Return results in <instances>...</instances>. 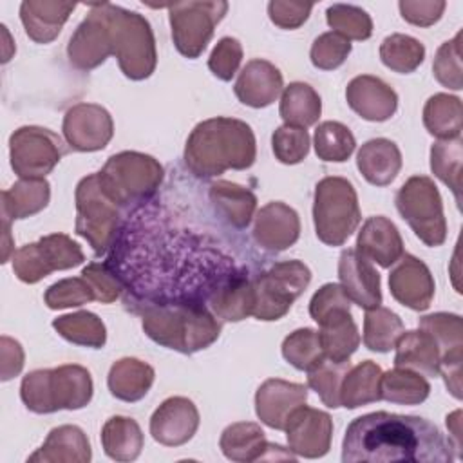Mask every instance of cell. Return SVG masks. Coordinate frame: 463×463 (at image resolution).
Here are the masks:
<instances>
[{"label":"cell","mask_w":463,"mask_h":463,"mask_svg":"<svg viewBox=\"0 0 463 463\" xmlns=\"http://www.w3.org/2000/svg\"><path fill=\"white\" fill-rule=\"evenodd\" d=\"M43 300L51 309H65L94 300V293L83 277H72L49 286Z\"/></svg>","instance_id":"816d5d0a"},{"label":"cell","mask_w":463,"mask_h":463,"mask_svg":"<svg viewBox=\"0 0 463 463\" xmlns=\"http://www.w3.org/2000/svg\"><path fill=\"white\" fill-rule=\"evenodd\" d=\"M123 208L109 195L99 174L83 177L76 186V233L87 239L96 255H105L116 242Z\"/></svg>","instance_id":"8992f818"},{"label":"cell","mask_w":463,"mask_h":463,"mask_svg":"<svg viewBox=\"0 0 463 463\" xmlns=\"http://www.w3.org/2000/svg\"><path fill=\"white\" fill-rule=\"evenodd\" d=\"M309 282L311 271L304 262L284 260L273 264L268 271H262L253 279V317L266 322L282 318Z\"/></svg>","instance_id":"30bf717a"},{"label":"cell","mask_w":463,"mask_h":463,"mask_svg":"<svg viewBox=\"0 0 463 463\" xmlns=\"http://www.w3.org/2000/svg\"><path fill=\"white\" fill-rule=\"evenodd\" d=\"M403 333V324L396 313L387 307L367 309L364 318V344L376 353H387L396 345Z\"/></svg>","instance_id":"b9f144b4"},{"label":"cell","mask_w":463,"mask_h":463,"mask_svg":"<svg viewBox=\"0 0 463 463\" xmlns=\"http://www.w3.org/2000/svg\"><path fill=\"white\" fill-rule=\"evenodd\" d=\"M447 429L456 456H461V411H454L450 416H447Z\"/></svg>","instance_id":"6125c7cd"},{"label":"cell","mask_w":463,"mask_h":463,"mask_svg":"<svg viewBox=\"0 0 463 463\" xmlns=\"http://www.w3.org/2000/svg\"><path fill=\"white\" fill-rule=\"evenodd\" d=\"M76 4L69 2H47V0H25L20 5V18L27 36L36 43L52 42Z\"/></svg>","instance_id":"4316f807"},{"label":"cell","mask_w":463,"mask_h":463,"mask_svg":"<svg viewBox=\"0 0 463 463\" xmlns=\"http://www.w3.org/2000/svg\"><path fill=\"white\" fill-rule=\"evenodd\" d=\"M391 295L409 309L425 311L434 297L430 269L414 255H402L389 275Z\"/></svg>","instance_id":"ffe728a7"},{"label":"cell","mask_w":463,"mask_h":463,"mask_svg":"<svg viewBox=\"0 0 463 463\" xmlns=\"http://www.w3.org/2000/svg\"><path fill=\"white\" fill-rule=\"evenodd\" d=\"M112 54L109 24L101 4L90 5L87 18L76 27L67 45L69 61L80 71H90L101 65Z\"/></svg>","instance_id":"9a60e30c"},{"label":"cell","mask_w":463,"mask_h":463,"mask_svg":"<svg viewBox=\"0 0 463 463\" xmlns=\"http://www.w3.org/2000/svg\"><path fill=\"white\" fill-rule=\"evenodd\" d=\"M90 456V443L85 432L76 425H60L47 434L43 445L27 461L87 463Z\"/></svg>","instance_id":"f1b7e54d"},{"label":"cell","mask_w":463,"mask_h":463,"mask_svg":"<svg viewBox=\"0 0 463 463\" xmlns=\"http://www.w3.org/2000/svg\"><path fill=\"white\" fill-rule=\"evenodd\" d=\"M356 250L371 262H376L382 268H391L403 255V241L394 222L383 215H374L364 222L358 233Z\"/></svg>","instance_id":"cb8c5ba5"},{"label":"cell","mask_w":463,"mask_h":463,"mask_svg":"<svg viewBox=\"0 0 463 463\" xmlns=\"http://www.w3.org/2000/svg\"><path fill=\"white\" fill-rule=\"evenodd\" d=\"M420 329L427 331L438 344L441 354L463 347L461 317L454 313H432L420 318Z\"/></svg>","instance_id":"c3c4849f"},{"label":"cell","mask_w":463,"mask_h":463,"mask_svg":"<svg viewBox=\"0 0 463 463\" xmlns=\"http://www.w3.org/2000/svg\"><path fill=\"white\" fill-rule=\"evenodd\" d=\"M298 213L286 203L273 201L262 206L255 215L253 239L268 251H284L298 241Z\"/></svg>","instance_id":"44dd1931"},{"label":"cell","mask_w":463,"mask_h":463,"mask_svg":"<svg viewBox=\"0 0 463 463\" xmlns=\"http://www.w3.org/2000/svg\"><path fill=\"white\" fill-rule=\"evenodd\" d=\"M351 300L340 284H324L309 302V315L317 324H322L329 317L349 311Z\"/></svg>","instance_id":"11a10c76"},{"label":"cell","mask_w":463,"mask_h":463,"mask_svg":"<svg viewBox=\"0 0 463 463\" xmlns=\"http://www.w3.org/2000/svg\"><path fill=\"white\" fill-rule=\"evenodd\" d=\"M461 137L439 139L430 148V170L441 183H445L452 190L458 204L461 203Z\"/></svg>","instance_id":"60d3db41"},{"label":"cell","mask_w":463,"mask_h":463,"mask_svg":"<svg viewBox=\"0 0 463 463\" xmlns=\"http://www.w3.org/2000/svg\"><path fill=\"white\" fill-rule=\"evenodd\" d=\"M101 5L109 24L112 54H116L121 72L130 80L148 78L157 63L156 40L148 20L119 5Z\"/></svg>","instance_id":"5b68a950"},{"label":"cell","mask_w":463,"mask_h":463,"mask_svg":"<svg viewBox=\"0 0 463 463\" xmlns=\"http://www.w3.org/2000/svg\"><path fill=\"white\" fill-rule=\"evenodd\" d=\"M0 360H2V380L7 382L16 376L24 367V349L22 345L9 338L2 336L0 340Z\"/></svg>","instance_id":"94428289"},{"label":"cell","mask_w":463,"mask_h":463,"mask_svg":"<svg viewBox=\"0 0 463 463\" xmlns=\"http://www.w3.org/2000/svg\"><path fill=\"white\" fill-rule=\"evenodd\" d=\"M349 369V360L333 362L324 358L318 365L307 371V385L320 396L324 405L336 409L340 407V387Z\"/></svg>","instance_id":"bcb514c9"},{"label":"cell","mask_w":463,"mask_h":463,"mask_svg":"<svg viewBox=\"0 0 463 463\" xmlns=\"http://www.w3.org/2000/svg\"><path fill=\"white\" fill-rule=\"evenodd\" d=\"M394 365L412 369L425 376H438L441 351L436 340L423 329L405 331L396 340Z\"/></svg>","instance_id":"f546056e"},{"label":"cell","mask_w":463,"mask_h":463,"mask_svg":"<svg viewBox=\"0 0 463 463\" xmlns=\"http://www.w3.org/2000/svg\"><path fill=\"white\" fill-rule=\"evenodd\" d=\"M289 450L302 458H322L329 452L333 436V420L327 412L300 405L293 411L286 425Z\"/></svg>","instance_id":"2e32d148"},{"label":"cell","mask_w":463,"mask_h":463,"mask_svg":"<svg viewBox=\"0 0 463 463\" xmlns=\"http://www.w3.org/2000/svg\"><path fill=\"white\" fill-rule=\"evenodd\" d=\"M380 392H382V398L391 403L418 405L427 400L430 392V385L423 374L412 369L396 367L392 371L382 373Z\"/></svg>","instance_id":"f35d334b"},{"label":"cell","mask_w":463,"mask_h":463,"mask_svg":"<svg viewBox=\"0 0 463 463\" xmlns=\"http://www.w3.org/2000/svg\"><path fill=\"white\" fill-rule=\"evenodd\" d=\"M329 27L347 40H367L373 34L371 16L358 5L333 4L326 11Z\"/></svg>","instance_id":"7dc6e473"},{"label":"cell","mask_w":463,"mask_h":463,"mask_svg":"<svg viewBox=\"0 0 463 463\" xmlns=\"http://www.w3.org/2000/svg\"><path fill=\"white\" fill-rule=\"evenodd\" d=\"M382 369L371 360H365L347 371L340 387V405L356 409L382 400L380 392Z\"/></svg>","instance_id":"e575fe53"},{"label":"cell","mask_w":463,"mask_h":463,"mask_svg":"<svg viewBox=\"0 0 463 463\" xmlns=\"http://www.w3.org/2000/svg\"><path fill=\"white\" fill-rule=\"evenodd\" d=\"M340 286L353 300L364 309H373L382 304L380 275L373 268L371 260L356 248L344 250L338 259Z\"/></svg>","instance_id":"d6986e66"},{"label":"cell","mask_w":463,"mask_h":463,"mask_svg":"<svg viewBox=\"0 0 463 463\" xmlns=\"http://www.w3.org/2000/svg\"><path fill=\"white\" fill-rule=\"evenodd\" d=\"M282 87V74L273 63L266 60H251L239 72L233 90L241 103L262 109L279 98Z\"/></svg>","instance_id":"603a6c76"},{"label":"cell","mask_w":463,"mask_h":463,"mask_svg":"<svg viewBox=\"0 0 463 463\" xmlns=\"http://www.w3.org/2000/svg\"><path fill=\"white\" fill-rule=\"evenodd\" d=\"M222 454L232 461H257L277 458L282 447L266 441L262 429L251 421H239L228 425L219 439Z\"/></svg>","instance_id":"d4e9b609"},{"label":"cell","mask_w":463,"mask_h":463,"mask_svg":"<svg viewBox=\"0 0 463 463\" xmlns=\"http://www.w3.org/2000/svg\"><path fill=\"white\" fill-rule=\"evenodd\" d=\"M351 52V42L342 34L329 31L320 34L311 45V63L322 71H333L340 67Z\"/></svg>","instance_id":"f5cc1de1"},{"label":"cell","mask_w":463,"mask_h":463,"mask_svg":"<svg viewBox=\"0 0 463 463\" xmlns=\"http://www.w3.org/2000/svg\"><path fill=\"white\" fill-rule=\"evenodd\" d=\"M154 369L137 358H121L109 371V391L123 402L141 400L154 383Z\"/></svg>","instance_id":"1f68e13d"},{"label":"cell","mask_w":463,"mask_h":463,"mask_svg":"<svg viewBox=\"0 0 463 463\" xmlns=\"http://www.w3.org/2000/svg\"><path fill=\"white\" fill-rule=\"evenodd\" d=\"M396 208L427 246H441L447 239L443 203L434 181L427 175H412L396 194Z\"/></svg>","instance_id":"9c48e42d"},{"label":"cell","mask_w":463,"mask_h":463,"mask_svg":"<svg viewBox=\"0 0 463 463\" xmlns=\"http://www.w3.org/2000/svg\"><path fill=\"white\" fill-rule=\"evenodd\" d=\"M109 195L121 206L148 203L157 192L165 170L157 159L141 152H119L98 172Z\"/></svg>","instance_id":"52a82bcc"},{"label":"cell","mask_w":463,"mask_h":463,"mask_svg":"<svg viewBox=\"0 0 463 463\" xmlns=\"http://www.w3.org/2000/svg\"><path fill=\"white\" fill-rule=\"evenodd\" d=\"M354 186L344 177H324L315 186L313 221L317 237L327 246H342L360 224Z\"/></svg>","instance_id":"ba28073f"},{"label":"cell","mask_w":463,"mask_h":463,"mask_svg":"<svg viewBox=\"0 0 463 463\" xmlns=\"http://www.w3.org/2000/svg\"><path fill=\"white\" fill-rule=\"evenodd\" d=\"M208 197L217 213L239 230L250 224L257 208V197L253 192L230 181L213 183L208 190Z\"/></svg>","instance_id":"4dcf8cb0"},{"label":"cell","mask_w":463,"mask_h":463,"mask_svg":"<svg viewBox=\"0 0 463 463\" xmlns=\"http://www.w3.org/2000/svg\"><path fill=\"white\" fill-rule=\"evenodd\" d=\"M398 7L403 20H407L409 24L429 27L441 18L447 4L443 0H402Z\"/></svg>","instance_id":"6f0895ef"},{"label":"cell","mask_w":463,"mask_h":463,"mask_svg":"<svg viewBox=\"0 0 463 463\" xmlns=\"http://www.w3.org/2000/svg\"><path fill=\"white\" fill-rule=\"evenodd\" d=\"M52 327L58 331L60 336H63L65 340L76 345L99 349L107 342L105 324L101 322L99 317H96L90 311L61 315L52 320Z\"/></svg>","instance_id":"ab89813d"},{"label":"cell","mask_w":463,"mask_h":463,"mask_svg":"<svg viewBox=\"0 0 463 463\" xmlns=\"http://www.w3.org/2000/svg\"><path fill=\"white\" fill-rule=\"evenodd\" d=\"M279 112L286 125L306 128L318 121L322 112V101L318 92L311 85L293 81L282 90Z\"/></svg>","instance_id":"8d00e7d4"},{"label":"cell","mask_w":463,"mask_h":463,"mask_svg":"<svg viewBox=\"0 0 463 463\" xmlns=\"http://www.w3.org/2000/svg\"><path fill=\"white\" fill-rule=\"evenodd\" d=\"M51 199V184L45 179H20L2 192V217L25 219L42 212Z\"/></svg>","instance_id":"d6a6232c"},{"label":"cell","mask_w":463,"mask_h":463,"mask_svg":"<svg viewBox=\"0 0 463 463\" xmlns=\"http://www.w3.org/2000/svg\"><path fill=\"white\" fill-rule=\"evenodd\" d=\"M210 311L228 322H239L253 315L255 307V289L253 279L248 269L239 271L224 284H221L208 298Z\"/></svg>","instance_id":"484cf974"},{"label":"cell","mask_w":463,"mask_h":463,"mask_svg":"<svg viewBox=\"0 0 463 463\" xmlns=\"http://www.w3.org/2000/svg\"><path fill=\"white\" fill-rule=\"evenodd\" d=\"M241 61H242L241 43L232 36H224L213 47L208 60V67L219 80L230 81L237 72Z\"/></svg>","instance_id":"9f6ffc18"},{"label":"cell","mask_w":463,"mask_h":463,"mask_svg":"<svg viewBox=\"0 0 463 463\" xmlns=\"http://www.w3.org/2000/svg\"><path fill=\"white\" fill-rule=\"evenodd\" d=\"M271 145H273V154L280 163L297 165L309 152V134L306 128L282 125L273 132Z\"/></svg>","instance_id":"f907efd6"},{"label":"cell","mask_w":463,"mask_h":463,"mask_svg":"<svg viewBox=\"0 0 463 463\" xmlns=\"http://www.w3.org/2000/svg\"><path fill=\"white\" fill-rule=\"evenodd\" d=\"M454 447L441 430L425 418L385 411L354 418L342 441L344 463H450Z\"/></svg>","instance_id":"6da1fadb"},{"label":"cell","mask_w":463,"mask_h":463,"mask_svg":"<svg viewBox=\"0 0 463 463\" xmlns=\"http://www.w3.org/2000/svg\"><path fill=\"white\" fill-rule=\"evenodd\" d=\"M65 141L78 152H96L109 145L114 134L112 116L96 103L71 107L61 125Z\"/></svg>","instance_id":"5bb4252c"},{"label":"cell","mask_w":463,"mask_h":463,"mask_svg":"<svg viewBox=\"0 0 463 463\" xmlns=\"http://www.w3.org/2000/svg\"><path fill=\"white\" fill-rule=\"evenodd\" d=\"M315 152L322 161L342 163L354 152V136L338 121H324L317 127L313 137Z\"/></svg>","instance_id":"ee69618b"},{"label":"cell","mask_w":463,"mask_h":463,"mask_svg":"<svg viewBox=\"0 0 463 463\" xmlns=\"http://www.w3.org/2000/svg\"><path fill=\"white\" fill-rule=\"evenodd\" d=\"M228 11L226 2H179L168 5L172 38L186 58H197L210 42L215 25Z\"/></svg>","instance_id":"4fadbf2b"},{"label":"cell","mask_w":463,"mask_h":463,"mask_svg":"<svg viewBox=\"0 0 463 463\" xmlns=\"http://www.w3.org/2000/svg\"><path fill=\"white\" fill-rule=\"evenodd\" d=\"M438 374L443 376L450 394L459 400L461 398V349H452L441 354Z\"/></svg>","instance_id":"91938a15"},{"label":"cell","mask_w":463,"mask_h":463,"mask_svg":"<svg viewBox=\"0 0 463 463\" xmlns=\"http://www.w3.org/2000/svg\"><path fill=\"white\" fill-rule=\"evenodd\" d=\"M423 125L439 139L459 137L463 127L461 99L450 94H434L423 107Z\"/></svg>","instance_id":"74e56055"},{"label":"cell","mask_w":463,"mask_h":463,"mask_svg":"<svg viewBox=\"0 0 463 463\" xmlns=\"http://www.w3.org/2000/svg\"><path fill=\"white\" fill-rule=\"evenodd\" d=\"M307 400V387L280 378L266 380L255 394V412L259 420L277 430H284L295 409Z\"/></svg>","instance_id":"ac0fdd59"},{"label":"cell","mask_w":463,"mask_h":463,"mask_svg":"<svg viewBox=\"0 0 463 463\" xmlns=\"http://www.w3.org/2000/svg\"><path fill=\"white\" fill-rule=\"evenodd\" d=\"M461 33H458L452 40L441 43L434 56L432 71L436 80L452 90H459L463 87V72H461Z\"/></svg>","instance_id":"681fc988"},{"label":"cell","mask_w":463,"mask_h":463,"mask_svg":"<svg viewBox=\"0 0 463 463\" xmlns=\"http://www.w3.org/2000/svg\"><path fill=\"white\" fill-rule=\"evenodd\" d=\"M318 331L320 344L326 358L333 362H345L360 345L358 327L351 317V311L338 313L324 320Z\"/></svg>","instance_id":"d590c367"},{"label":"cell","mask_w":463,"mask_h":463,"mask_svg":"<svg viewBox=\"0 0 463 463\" xmlns=\"http://www.w3.org/2000/svg\"><path fill=\"white\" fill-rule=\"evenodd\" d=\"M143 331L163 347L192 354L219 338L221 324L204 304H154L143 311Z\"/></svg>","instance_id":"3957f363"},{"label":"cell","mask_w":463,"mask_h":463,"mask_svg":"<svg viewBox=\"0 0 463 463\" xmlns=\"http://www.w3.org/2000/svg\"><path fill=\"white\" fill-rule=\"evenodd\" d=\"M90 373L76 364L56 369H36L24 376L20 398L36 414H49L61 409L76 411L92 398Z\"/></svg>","instance_id":"277c9868"},{"label":"cell","mask_w":463,"mask_h":463,"mask_svg":"<svg viewBox=\"0 0 463 463\" xmlns=\"http://www.w3.org/2000/svg\"><path fill=\"white\" fill-rule=\"evenodd\" d=\"M81 277L89 282L92 293H94V300L101 302V304H110L116 298H119L121 291H123V284L118 279V275L114 273V269L109 264H101V262H92L87 268H83Z\"/></svg>","instance_id":"db71d44e"},{"label":"cell","mask_w":463,"mask_h":463,"mask_svg":"<svg viewBox=\"0 0 463 463\" xmlns=\"http://www.w3.org/2000/svg\"><path fill=\"white\" fill-rule=\"evenodd\" d=\"M356 166L367 183L374 186H387L396 179L402 168L400 148L385 137L369 139L358 150Z\"/></svg>","instance_id":"83f0119b"},{"label":"cell","mask_w":463,"mask_h":463,"mask_svg":"<svg viewBox=\"0 0 463 463\" xmlns=\"http://www.w3.org/2000/svg\"><path fill=\"white\" fill-rule=\"evenodd\" d=\"M63 154L60 136L42 127H20L9 137L11 166L22 179H45Z\"/></svg>","instance_id":"7c38bea8"},{"label":"cell","mask_w":463,"mask_h":463,"mask_svg":"<svg viewBox=\"0 0 463 463\" xmlns=\"http://www.w3.org/2000/svg\"><path fill=\"white\" fill-rule=\"evenodd\" d=\"M257 145L251 127L235 118H212L195 125L186 139L184 165L197 177H215L226 170H244L255 163Z\"/></svg>","instance_id":"7a4b0ae2"},{"label":"cell","mask_w":463,"mask_h":463,"mask_svg":"<svg viewBox=\"0 0 463 463\" xmlns=\"http://www.w3.org/2000/svg\"><path fill=\"white\" fill-rule=\"evenodd\" d=\"M313 9V4H300V2H282L273 0L268 4V14L269 20L279 25L280 29H297L300 27L309 13Z\"/></svg>","instance_id":"680465c9"},{"label":"cell","mask_w":463,"mask_h":463,"mask_svg":"<svg viewBox=\"0 0 463 463\" xmlns=\"http://www.w3.org/2000/svg\"><path fill=\"white\" fill-rule=\"evenodd\" d=\"M380 58L391 71L409 74L423 63L425 47L412 36L391 34L380 45Z\"/></svg>","instance_id":"7bdbcfd3"},{"label":"cell","mask_w":463,"mask_h":463,"mask_svg":"<svg viewBox=\"0 0 463 463\" xmlns=\"http://www.w3.org/2000/svg\"><path fill=\"white\" fill-rule=\"evenodd\" d=\"M282 356L298 371H309L318 365L326 358L318 331L302 327L288 335L282 342Z\"/></svg>","instance_id":"f6af8a7d"},{"label":"cell","mask_w":463,"mask_h":463,"mask_svg":"<svg viewBox=\"0 0 463 463\" xmlns=\"http://www.w3.org/2000/svg\"><path fill=\"white\" fill-rule=\"evenodd\" d=\"M199 429V411L184 396L166 398L150 418L152 438L166 447L184 445Z\"/></svg>","instance_id":"e0dca14e"},{"label":"cell","mask_w":463,"mask_h":463,"mask_svg":"<svg viewBox=\"0 0 463 463\" xmlns=\"http://www.w3.org/2000/svg\"><path fill=\"white\" fill-rule=\"evenodd\" d=\"M101 445L110 459L134 461L143 449L141 427L132 418L112 416L101 429Z\"/></svg>","instance_id":"836d02e7"},{"label":"cell","mask_w":463,"mask_h":463,"mask_svg":"<svg viewBox=\"0 0 463 463\" xmlns=\"http://www.w3.org/2000/svg\"><path fill=\"white\" fill-rule=\"evenodd\" d=\"M347 105L367 121H387L398 109L396 92L380 78L362 74L345 89Z\"/></svg>","instance_id":"7402d4cb"},{"label":"cell","mask_w":463,"mask_h":463,"mask_svg":"<svg viewBox=\"0 0 463 463\" xmlns=\"http://www.w3.org/2000/svg\"><path fill=\"white\" fill-rule=\"evenodd\" d=\"M83 251L65 233H51L13 253V271L27 284H36L58 269H71L83 262Z\"/></svg>","instance_id":"8fae6325"}]
</instances>
